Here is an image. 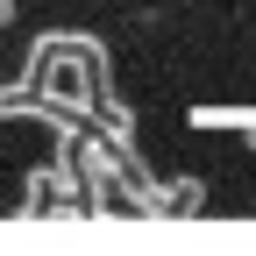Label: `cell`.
<instances>
[{"label": "cell", "instance_id": "1", "mask_svg": "<svg viewBox=\"0 0 256 256\" xmlns=\"http://www.w3.org/2000/svg\"><path fill=\"white\" fill-rule=\"evenodd\" d=\"M249 142H256V114H249Z\"/></svg>", "mask_w": 256, "mask_h": 256}]
</instances>
